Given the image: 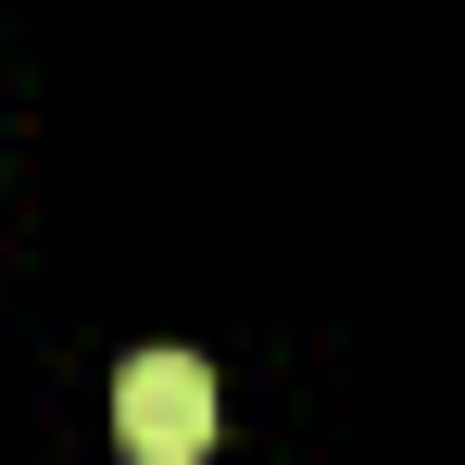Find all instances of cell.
Returning <instances> with one entry per match:
<instances>
[{
    "mask_svg": "<svg viewBox=\"0 0 465 465\" xmlns=\"http://www.w3.org/2000/svg\"><path fill=\"white\" fill-rule=\"evenodd\" d=\"M114 440L139 465H189L214 440V378H202L189 352H139V365L114 378Z\"/></svg>",
    "mask_w": 465,
    "mask_h": 465,
    "instance_id": "6da1fadb",
    "label": "cell"
}]
</instances>
